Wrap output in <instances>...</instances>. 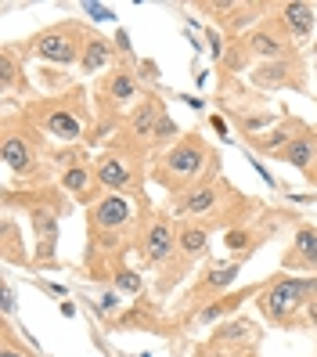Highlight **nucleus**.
I'll use <instances>...</instances> for the list:
<instances>
[{
	"mask_svg": "<svg viewBox=\"0 0 317 357\" xmlns=\"http://www.w3.org/2000/svg\"><path fill=\"white\" fill-rule=\"evenodd\" d=\"M314 289H317V278H307V282H300V278H285V282H278V285H274L267 296H263V307H267V314L281 318V314H288L292 307H300Z\"/></svg>",
	"mask_w": 317,
	"mask_h": 357,
	"instance_id": "1",
	"label": "nucleus"
},
{
	"mask_svg": "<svg viewBox=\"0 0 317 357\" xmlns=\"http://www.w3.org/2000/svg\"><path fill=\"white\" fill-rule=\"evenodd\" d=\"M202 162H206V149H202L199 141L177 144V149L170 152V159H166V166H170L173 177H195L202 170Z\"/></svg>",
	"mask_w": 317,
	"mask_h": 357,
	"instance_id": "2",
	"label": "nucleus"
},
{
	"mask_svg": "<svg viewBox=\"0 0 317 357\" xmlns=\"http://www.w3.org/2000/svg\"><path fill=\"white\" fill-rule=\"evenodd\" d=\"M173 245H177V235H173V224H166V220H155L152 227H148V235H144V257L159 264L173 253Z\"/></svg>",
	"mask_w": 317,
	"mask_h": 357,
	"instance_id": "3",
	"label": "nucleus"
},
{
	"mask_svg": "<svg viewBox=\"0 0 317 357\" xmlns=\"http://www.w3.org/2000/svg\"><path fill=\"white\" fill-rule=\"evenodd\" d=\"M36 51H40V58L54 61V66H69V61L76 58V44H72V36H69L65 29H58V33H47V36H40Z\"/></svg>",
	"mask_w": 317,
	"mask_h": 357,
	"instance_id": "4",
	"label": "nucleus"
},
{
	"mask_svg": "<svg viewBox=\"0 0 317 357\" xmlns=\"http://www.w3.org/2000/svg\"><path fill=\"white\" fill-rule=\"evenodd\" d=\"M126 220H130V202L119 199V195H109V199H101V202L94 206V227L116 231V227H123Z\"/></svg>",
	"mask_w": 317,
	"mask_h": 357,
	"instance_id": "5",
	"label": "nucleus"
},
{
	"mask_svg": "<svg viewBox=\"0 0 317 357\" xmlns=\"http://www.w3.org/2000/svg\"><path fill=\"white\" fill-rule=\"evenodd\" d=\"M213 206H217V184H202V188H192V192L180 199L177 213L180 217H206Z\"/></svg>",
	"mask_w": 317,
	"mask_h": 357,
	"instance_id": "6",
	"label": "nucleus"
},
{
	"mask_svg": "<svg viewBox=\"0 0 317 357\" xmlns=\"http://www.w3.org/2000/svg\"><path fill=\"white\" fill-rule=\"evenodd\" d=\"M0 155H4V162L11 166V170H18V174L33 170V149L26 144V137L8 134V137H4V149H0Z\"/></svg>",
	"mask_w": 317,
	"mask_h": 357,
	"instance_id": "7",
	"label": "nucleus"
},
{
	"mask_svg": "<svg viewBox=\"0 0 317 357\" xmlns=\"http://www.w3.org/2000/svg\"><path fill=\"white\" fill-rule=\"evenodd\" d=\"M285 26L295 33V36H307L314 33V22H317V11L314 4H300V0H292V4H285Z\"/></svg>",
	"mask_w": 317,
	"mask_h": 357,
	"instance_id": "8",
	"label": "nucleus"
},
{
	"mask_svg": "<svg viewBox=\"0 0 317 357\" xmlns=\"http://www.w3.org/2000/svg\"><path fill=\"white\" fill-rule=\"evenodd\" d=\"M285 162H292L295 170H310V159H317V137L303 134V137H292V144L281 152Z\"/></svg>",
	"mask_w": 317,
	"mask_h": 357,
	"instance_id": "9",
	"label": "nucleus"
},
{
	"mask_svg": "<svg viewBox=\"0 0 317 357\" xmlns=\"http://www.w3.org/2000/svg\"><path fill=\"white\" fill-rule=\"evenodd\" d=\"M98 181H101V188H126L130 170H126V162L119 155H105V159H98Z\"/></svg>",
	"mask_w": 317,
	"mask_h": 357,
	"instance_id": "10",
	"label": "nucleus"
},
{
	"mask_svg": "<svg viewBox=\"0 0 317 357\" xmlns=\"http://www.w3.org/2000/svg\"><path fill=\"white\" fill-rule=\"evenodd\" d=\"M112 58V44L109 40H101V36H91L87 44H83V54H79V66L83 73H98L105 61Z\"/></svg>",
	"mask_w": 317,
	"mask_h": 357,
	"instance_id": "11",
	"label": "nucleus"
},
{
	"mask_svg": "<svg viewBox=\"0 0 317 357\" xmlns=\"http://www.w3.org/2000/svg\"><path fill=\"white\" fill-rule=\"evenodd\" d=\"M292 264H303V267L317 264V231L314 227L295 231V257H292Z\"/></svg>",
	"mask_w": 317,
	"mask_h": 357,
	"instance_id": "12",
	"label": "nucleus"
},
{
	"mask_svg": "<svg viewBox=\"0 0 317 357\" xmlns=\"http://www.w3.org/2000/svg\"><path fill=\"white\" fill-rule=\"evenodd\" d=\"M159 101H152V98H144L141 101V109L134 112V130L137 134H144V137H155V127H159Z\"/></svg>",
	"mask_w": 317,
	"mask_h": 357,
	"instance_id": "13",
	"label": "nucleus"
},
{
	"mask_svg": "<svg viewBox=\"0 0 317 357\" xmlns=\"http://www.w3.org/2000/svg\"><path fill=\"white\" fill-rule=\"evenodd\" d=\"M44 127H47L54 137H61V141H76V137H79V130H83V127H79V119H76V116H69V112H51Z\"/></svg>",
	"mask_w": 317,
	"mask_h": 357,
	"instance_id": "14",
	"label": "nucleus"
},
{
	"mask_svg": "<svg viewBox=\"0 0 317 357\" xmlns=\"http://www.w3.org/2000/svg\"><path fill=\"white\" fill-rule=\"evenodd\" d=\"M61 188H69L72 195H83L91 188V170L87 166H69V170L61 174Z\"/></svg>",
	"mask_w": 317,
	"mask_h": 357,
	"instance_id": "15",
	"label": "nucleus"
},
{
	"mask_svg": "<svg viewBox=\"0 0 317 357\" xmlns=\"http://www.w3.org/2000/svg\"><path fill=\"white\" fill-rule=\"evenodd\" d=\"M238 264H220V267H213L209 271V278H206V289H227L231 282L238 278Z\"/></svg>",
	"mask_w": 317,
	"mask_h": 357,
	"instance_id": "16",
	"label": "nucleus"
},
{
	"mask_svg": "<svg viewBox=\"0 0 317 357\" xmlns=\"http://www.w3.org/2000/svg\"><path fill=\"white\" fill-rule=\"evenodd\" d=\"M177 242H180V249H184L187 257H199L202 249H206V231H202V227H187Z\"/></svg>",
	"mask_w": 317,
	"mask_h": 357,
	"instance_id": "17",
	"label": "nucleus"
},
{
	"mask_svg": "<svg viewBox=\"0 0 317 357\" xmlns=\"http://www.w3.org/2000/svg\"><path fill=\"white\" fill-rule=\"evenodd\" d=\"M249 44H252V51L263 54V58H278V54L285 51V47H281V44H278V40H274L270 33H252Z\"/></svg>",
	"mask_w": 317,
	"mask_h": 357,
	"instance_id": "18",
	"label": "nucleus"
},
{
	"mask_svg": "<svg viewBox=\"0 0 317 357\" xmlns=\"http://www.w3.org/2000/svg\"><path fill=\"white\" fill-rule=\"evenodd\" d=\"M109 91H112V98H116V101H130L137 87H134L130 73H112V83H109Z\"/></svg>",
	"mask_w": 317,
	"mask_h": 357,
	"instance_id": "19",
	"label": "nucleus"
},
{
	"mask_svg": "<svg viewBox=\"0 0 317 357\" xmlns=\"http://www.w3.org/2000/svg\"><path fill=\"white\" fill-rule=\"evenodd\" d=\"M238 307V296H227V300H217L213 307H206L202 314H199V321H213V318H220V314H227V310H235Z\"/></svg>",
	"mask_w": 317,
	"mask_h": 357,
	"instance_id": "20",
	"label": "nucleus"
},
{
	"mask_svg": "<svg viewBox=\"0 0 317 357\" xmlns=\"http://www.w3.org/2000/svg\"><path fill=\"white\" fill-rule=\"evenodd\" d=\"M288 144H292V137H288V130H274L270 137H260V149H267V152H274V149H288Z\"/></svg>",
	"mask_w": 317,
	"mask_h": 357,
	"instance_id": "21",
	"label": "nucleus"
},
{
	"mask_svg": "<svg viewBox=\"0 0 317 357\" xmlns=\"http://www.w3.org/2000/svg\"><path fill=\"white\" fill-rule=\"evenodd\" d=\"M173 134H177V123H173L170 116H162V119H159V127H155V141H159V144H166Z\"/></svg>",
	"mask_w": 317,
	"mask_h": 357,
	"instance_id": "22",
	"label": "nucleus"
},
{
	"mask_svg": "<svg viewBox=\"0 0 317 357\" xmlns=\"http://www.w3.org/2000/svg\"><path fill=\"white\" fill-rule=\"evenodd\" d=\"M116 285H119L123 292H141V278L134 275V271H123V275L116 278Z\"/></svg>",
	"mask_w": 317,
	"mask_h": 357,
	"instance_id": "23",
	"label": "nucleus"
},
{
	"mask_svg": "<svg viewBox=\"0 0 317 357\" xmlns=\"http://www.w3.org/2000/svg\"><path fill=\"white\" fill-rule=\"evenodd\" d=\"M83 11H87V15L94 18V22H109V18H112V8H105V4H91V0L83 4Z\"/></svg>",
	"mask_w": 317,
	"mask_h": 357,
	"instance_id": "24",
	"label": "nucleus"
},
{
	"mask_svg": "<svg viewBox=\"0 0 317 357\" xmlns=\"http://www.w3.org/2000/svg\"><path fill=\"white\" fill-rule=\"evenodd\" d=\"M116 307H119V296H116V292H105L101 303H98V310H101V314H112Z\"/></svg>",
	"mask_w": 317,
	"mask_h": 357,
	"instance_id": "25",
	"label": "nucleus"
},
{
	"mask_svg": "<svg viewBox=\"0 0 317 357\" xmlns=\"http://www.w3.org/2000/svg\"><path fill=\"white\" fill-rule=\"evenodd\" d=\"M245 242H249L245 231H227V245H231V249H242Z\"/></svg>",
	"mask_w": 317,
	"mask_h": 357,
	"instance_id": "26",
	"label": "nucleus"
},
{
	"mask_svg": "<svg viewBox=\"0 0 317 357\" xmlns=\"http://www.w3.org/2000/svg\"><path fill=\"white\" fill-rule=\"evenodd\" d=\"M15 310V292H11V285L4 282V314H11Z\"/></svg>",
	"mask_w": 317,
	"mask_h": 357,
	"instance_id": "27",
	"label": "nucleus"
},
{
	"mask_svg": "<svg viewBox=\"0 0 317 357\" xmlns=\"http://www.w3.org/2000/svg\"><path fill=\"white\" fill-rule=\"evenodd\" d=\"M4 357H29V354H22V350H15L11 343H4Z\"/></svg>",
	"mask_w": 317,
	"mask_h": 357,
	"instance_id": "28",
	"label": "nucleus"
},
{
	"mask_svg": "<svg viewBox=\"0 0 317 357\" xmlns=\"http://www.w3.org/2000/svg\"><path fill=\"white\" fill-rule=\"evenodd\" d=\"M307 318L317 325V300H314V303H307Z\"/></svg>",
	"mask_w": 317,
	"mask_h": 357,
	"instance_id": "29",
	"label": "nucleus"
}]
</instances>
